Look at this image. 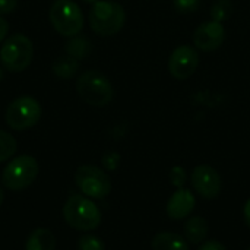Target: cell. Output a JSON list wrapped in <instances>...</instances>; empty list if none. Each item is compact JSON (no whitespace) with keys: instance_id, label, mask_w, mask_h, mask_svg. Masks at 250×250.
I'll use <instances>...</instances> for the list:
<instances>
[{"instance_id":"9","label":"cell","mask_w":250,"mask_h":250,"mask_svg":"<svg viewBox=\"0 0 250 250\" xmlns=\"http://www.w3.org/2000/svg\"><path fill=\"white\" fill-rule=\"evenodd\" d=\"M199 66V54L195 47L183 44L174 48L168 59V72L176 79L190 78Z\"/></svg>"},{"instance_id":"26","label":"cell","mask_w":250,"mask_h":250,"mask_svg":"<svg viewBox=\"0 0 250 250\" xmlns=\"http://www.w3.org/2000/svg\"><path fill=\"white\" fill-rule=\"evenodd\" d=\"M7 31H9V23H7V21L4 18L0 16V42L6 38Z\"/></svg>"},{"instance_id":"18","label":"cell","mask_w":250,"mask_h":250,"mask_svg":"<svg viewBox=\"0 0 250 250\" xmlns=\"http://www.w3.org/2000/svg\"><path fill=\"white\" fill-rule=\"evenodd\" d=\"M233 12V3L231 0H217L211 7V18L217 22H224L231 16Z\"/></svg>"},{"instance_id":"24","label":"cell","mask_w":250,"mask_h":250,"mask_svg":"<svg viewBox=\"0 0 250 250\" xmlns=\"http://www.w3.org/2000/svg\"><path fill=\"white\" fill-rule=\"evenodd\" d=\"M18 0H0V16L12 13L16 9Z\"/></svg>"},{"instance_id":"6","label":"cell","mask_w":250,"mask_h":250,"mask_svg":"<svg viewBox=\"0 0 250 250\" xmlns=\"http://www.w3.org/2000/svg\"><path fill=\"white\" fill-rule=\"evenodd\" d=\"M38 174V163L31 155H21L13 158L1 174L4 188L12 192H21L31 186Z\"/></svg>"},{"instance_id":"27","label":"cell","mask_w":250,"mask_h":250,"mask_svg":"<svg viewBox=\"0 0 250 250\" xmlns=\"http://www.w3.org/2000/svg\"><path fill=\"white\" fill-rule=\"evenodd\" d=\"M243 215H245V221L248 224V227L250 229V198L246 201L245 208H243Z\"/></svg>"},{"instance_id":"17","label":"cell","mask_w":250,"mask_h":250,"mask_svg":"<svg viewBox=\"0 0 250 250\" xmlns=\"http://www.w3.org/2000/svg\"><path fill=\"white\" fill-rule=\"evenodd\" d=\"M92 51V44L88 38L85 37H79V35H75L69 40V42L66 44V53L69 56H72L73 59L76 60H82V59H86Z\"/></svg>"},{"instance_id":"28","label":"cell","mask_w":250,"mask_h":250,"mask_svg":"<svg viewBox=\"0 0 250 250\" xmlns=\"http://www.w3.org/2000/svg\"><path fill=\"white\" fill-rule=\"evenodd\" d=\"M3 199H4V193H3V189L0 188V205L3 204Z\"/></svg>"},{"instance_id":"1","label":"cell","mask_w":250,"mask_h":250,"mask_svg":"<svg viewBox=\"0 0 250 250\" xmlns=\"http://www.w3.org/2000/svg\"><path fill=\"white\" fill-rule=\"evenodd\" d=\"M126 22L125 9L111 0H98L92 4L89 10V26L91 29L101 35L110 37L117 34Z\"/></svg>"},{"instance_id":"12","label":"cell","mask_w":250,"mask_h":250,"mask_svg":"<svg viewBox=\"0 0 250 250\" xmlns=\"http://www.w3.org/2000/svg\"><path fill=\"white\" fill-rule=\"evenodd\" d=\"M195 208V196L188 189H177L167 202V215L171 220H183L192 214Z\"/></svg>"},{"instance_id":"4","label":"cell","mask_w":250,"mask_h":250,"mask_svg":"<svg viewBox=\"0 0 250 250\" xmlns=\"http://www.w3.org/2000/svg\"><path fill=\"white\" fill-rule=\"evenodd\" d=\"M34 57V45L23 34L10 35L0 48V62L6 70L18 73L25 70Z\"/></svg>"},{"instance_id":"2","label":"cell","mask_w":250,"mask_h":250,"mask_svg":"<svg viewBox=\"0 0 250 250\" xmlns=\"http://www.w3.org/2000/svg\"><path fill=\"white\" fill-rule=\"evenodd\" d=\"M63 217L66 223L79 231H92L101 223V212L98 207L82 195H72L64 207Z\"/></svg>"},{"instance_id":"15","label":"cell","mask_w":250,"mask_h":250,"mask_svg":"<svg viewBox=\"0 0 250 250\" xmlns=\"http://www.w3.org/2000/svg\"><path fill=\"white\" fill-rule=\"evenodd\" d=\"M26 250H54L56 249V237L47 229H37L34 230L28 240H26Z\"/></svg>"},{"instance_id":"21","label":"cell","mask_w":250,"mask_h":250,"mask_svg":"<svg viewBox=\"0 0 250 250\" xmlns=\"http://www.w3.org/2000/svg\"><path fill=\"white\" fill-rule=\"evenodd\" d=\"M170 180L177 189L183 188V185L186 183V171H185V168L180 167V166H174L170 170Z\"/></svg>"},{"instance_id":"22","label":"cell","mask_w":250,"mask_h":250,"mask_svg":"<svg viewBox=\"0 0 250 250\" xmlns=\"http://www.w3.org/2000/svg\"><path fill=\"white\" fill-rule=\"evenodd\" d=\"M174 7L180 13H193L199 7V0H174Z\"/></svg>"},{"instance_id":"16","label":"cell","mask_w":250,"mask_h":250,"mask_svg":"<svg viewBox=\"0 0 250 250\" xmlns=\"http://www.w3.org/2000/svg\"><path fill=\"white\" fill-rule=\"evenodd\" d=\"M79 69V63L76 59H73L72 56H62L59 59L54 60L53 66H51V70L53 73L60 78V79H70L76 75Z\"/></svg>"},{"instance_id":"20","label":"cell","mask_w":250,"mask_h":250,"mask_svg":"<svg viewBox=\"0 0 250 250\" xmlns=\"http://www.w3.org/2000/svg\"><path fill=\"white\" fill-rule=\"evenodd\" d=\"M78 250H105V246L100 237L86 234L78 240Z\"/></svg>"},{"instance_id":"19","label":"cell","mask_w":250,"mask_h":250,"mask_svg":"<svg viewBox=\"0 0 250 250\" xmlns=\"http://www.w3.org/2000/svg\"><path fill=\"white\" fill-rule=\"evenodd\" d=\"M16 152V141L15 138L0 129V163L9 160Z\"/></svg>"},{"instance_id":"14","label":"cell","mask_w":250,"mask_h":250,"mask_svg":"<svg viewBox=\"0 0 250 250\" xmlns=\"http://www.w3.org/2000/svg\"><path fill=\"white\" fill-rule=\"evenodd\" d=\"M185 239L192 245H199L207 239L208 234V223L202 217H192L183 226Z\"/></svg>"},{"instance_id":"25","label":"cell","mask_w":250,"mask_h":250,"mask_svg":"<svg viewBox=\"0 0 250 250\" xmlns=\"http://www.w3.org/2000/svg\"><path fill=\"white\" fill-rule=\"evenodd\" d=\"M198 250H227V248L217 240H208V242H204V245Z\"/></svg>"},{"instance_id":"29","label":"cell","mask_w":250,"mask_h":250,"mask_svg":"<svg viewBox=\"0 0 250 250\" xmlns=\"http://www.w3.org/2000/svg\"><path fill=\"white\" fill-rule=\"evenodd\" d=\"M85 3H89V4H94V3H97L98 0H83Z\"/></svg>"},{"instance_id":"30","label":"cell","mask_w":250,"mask_h":250,"mask_svg":"<svg viewBox=\"0 0 250 250\" xmlns=\"http://www.w3.org/2000/svg\"><path fill=\"white\" fill-rule=\"evenodd\" d=\"M3 79V70H1V67H0V81Z\"/></svg>"},{"instance_id":"8","label":"cell","mask_w":250,"mask_h":250,"mask_svg":"<svg viewBox=\"0 0 250 250\" xmlns=\"http://www.w3.org/2000/svg\"><path fill=\"white\" fill-rule=\"evenodd\" d=\"M41 117V105L32 97L13 100L6 110V123L13 130H26L37 125Z\"/></svg>"},{"instance_id":"7","label":"cell","mask_w":250,"mask_h":250,"mask_svg":"<svg viewBox=\"0 0 250 250\" xmlns=\"http://www.w3.org/2000/svg\"><path fill=\"white\" fill-rule=\"evenodd\" d=\"M75 183L85 196L92 199H104L111 192L108 174L97 166H81L75 173Z\"/></svg>"},{"instance_id":"5","label":"cell","mask_w":250,"mask_h":250,"mask_svg":"<svg viewBox=\"0 0 250 250\" xmlns=\"http://www.w3.org/2000/svg\"><path fill=\"white\" fill-rule=\"evenodd\" d=\"M50 22L63 37H75L83 28V15L81 7L72 0H56L50 7Z\"/></svg>"},{"instance_id":"23","label":"cell","mask_w":250,"mask_h":250,"mask_svg":"<svg viewBox=\"0 0 250 250\" xmlns=\"http://www.w3.org/2000/svg\"><path fill=\"white\" fill-rule=\"evenodd\" d=\"M119 163H120V155L117 152H107L103 157V166L110 171H114L117 168Z\"/></svg>"},{"instance_id":"3","label":"cell","mask_w":250,"mask_h":250,"mask_svg":"<svg viewBox=\"0 0 250 250\" xmlns=\"http://www.w3.org/2000/svg\"><path fill=\"white\" fill-rule=\"evenodd\" d=\"M79 97L92 107L107 105L114 95L110 79L98 70H86L76 81Z\"/></svg>"},{"instance_id":"31","label":"cell","mask_w":250,"mask_h":250,"mask_svg":"<svg viewBox=\"0 0 250 250\" xmlns=\"http://www.w3.org/2000/svg\"><path fill=\"white\" fill-rule=\"evenodd\" d=\"M248 250H250V248H249V249H248Z\"/></svg>"},{"instance_id":"11","label":"cell","mask_w":250,"mask_h":250,"mask_svg":"<svg viewBox=\"0 0 250 250\" xmlns=\"http://www.w3.org/2000/svg\"><path fill=\"white\" fill-rule=\"evenodd\" d=\"M226 40V28L221 22L209 21L201 23L193 32V44L202 51L218 50Z\"/></svg>"},{"instance_id":"13","label":"cell","mask_w":250,"mask_h":250,"mask_svg":"<svg viewBox=\"0 0 250 250\" xmlns=\"http://www.w3.org/2000/svg\"><path fill=\"white\" fill-rule=\"evenodd\" d=\"M151 246L152 250H190V243L176 233H158Z\"/></svg>"},{"instance_id":"10","label":"cell","mask_w":250,"mask_h":250,"mask_svg":"<svg viewBox=\"0 0 250 250\" xmlns=\"http://www.w3.org/2000/svg\"><path fill=\"white\" fill-rule=\"evenodd\" d=\"M192 186L202 198L215 199L221 192V177L214 167L201 164L192 171Z\"/></svg>"}]
</instances>
